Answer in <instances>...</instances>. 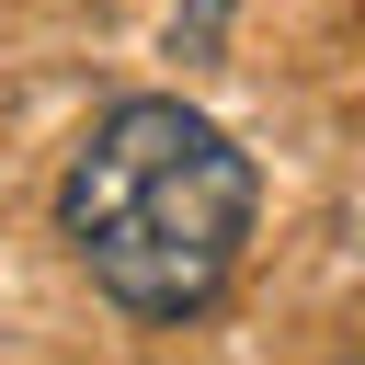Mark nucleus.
Instances as JSON below:
<instances>
[{
    "mask_svg": "<svg viewBox=\"0 0 365 365\" xmlns=\"http://www.w3.org/2000/svg\"><path fill=\"white\" fill-rule=\"evenodd\" d=\"M251 194L262 182L228 148V125H205L171 91H137L80 137V160L57 182V228L125 319H194L240 274Z\"/></svg>",
    "mask_w": 365,
    "mask_h": 365,
    "instance_id": "f257e3e1",
    "label": "nucleus"
}]
</instances>
